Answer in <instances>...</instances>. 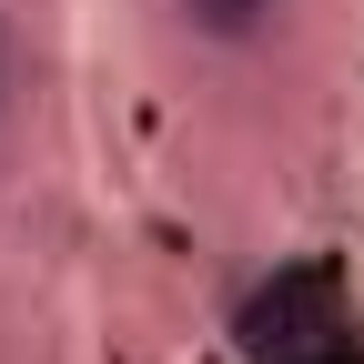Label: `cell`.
Wrapping results in <instances>:
<instances>
[{"label":"cell","mask_w":364,"mask_h":364,"mask_svg":"<svg viewBox=\"0 0 364 364\" xmlns=\"http://www.w3.org/2000/svg\"><path fill=\"white\" fill-rule=\"evenodd\" d=\"M172 11H182L193 41H223V51H243V41L273 31V0H172Z\"/></svg>","instance_id":"obj_1"}]
</instances>
